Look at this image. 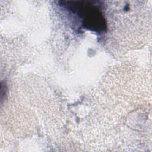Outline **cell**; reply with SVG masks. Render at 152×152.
Returning a JSON list of instances; mask_svg holds the SVG:
<instances>
[{
  "mask_svg": "<svg viewBox=\"0 0 152 152\" xmlns=\"http://www.w3.org/2000/svg\"><path fill=\"white\" fill-rule=\"evenodd\" d=\"M62 5L71 8L74 12H77L80 17H83L85 27L94 31H102L104 28V21L96 6L89 1H66Z\"/></svg>",
  "mask_w": 152,
  "mask_h": 152,
  "instance_id": "obj_1",
  "label": "cell"
}]
</instances>
